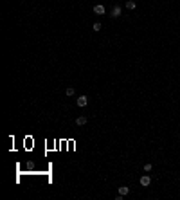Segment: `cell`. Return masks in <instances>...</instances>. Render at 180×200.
Listing matches in <instances>:
<instances>
[{
    "instance_id": "1",
    "label": "cell",
    "mask_w": 180,
    "mask_h": 200,
    "mask_svg": "<svg viewBox=\"0 0 180 200\" xmlns=\"http://www.w3.org/2000/svg\"><path fill=\"white\" fill-rule=\"evenodd\" d=\"M76 105H78V106H87V105H88V97H87V96H79V97L76 99Z\"/></svg>"
},
{
    "instance_id": "2",
    "label": "cell",
    "mask_w": 180,
    "mask_h": 200,
    "mask_svg": "<svg viewBox=\"0 0 180 200\" xmlns=\"http://www.w3.org/2000/svg\"><path fill=\"white\" fill-rule=\"evenodd\" d=\"M151 184V179H150V175H142L140 177V186H144V188H148Z\"/></svg>"
},
{
    "instance_id": "3",
    "label": "cell",
    "mask_w": 180,
    "mask_h": 200,
    "mask_svg": "<svg viewBox=\"0 0 180 200\" xmlns=\"http://www.w3.org/2000/svg\"><path fill=\"white\" fill-rule=\"evenodd\" d=\"M121 15H122V7H121V6H115V7L112 9V16H113V18H119Z\"/></svg>"
},
{
    "instance_id": "4",
    "label": "cell",
    "mask_w": 180,
    "mask_h": 200,
    "mask_svg": "<svg viewBox=\"0 0 180 200\" xmlns=\"http://www.w3.org/2000/svg\"><path fill=\"white\" fill-rule=\"evenodd\" d=\"M105 6H103V4H96V6H94V13H96V15H105Z\"/></svg>"
},
{
    "instance_id": "5",
    "label": "cell",
    "mask_w": 180,
    "mask_h": 200,
    "mask_svg": "<svg viewBox=\"0 0 180 200\" xmlns=\"http://www.w3.org/2000/svg\"><path fill=\"white\" fill-rule=\"evenodd\" d=\"M76 124H78V126H85V124H87V117H85V115H79V117L76 119Z\"/></svg>"
},
{
    "instance_id": "6",
    "label": "cell",
    "mask_w": 180,
    "mask_h": 200,
    "mask_svg": "<svg viewBox=\"0 0 180 200\" xmlns=\"http://www.w3.org/2000/svg\"><path fill=\"white\" fill-rule=\"evenodd\" d=\"M128 193H130V188H126V186H121L119 188V195L124 197V195H128Z\"/></svg>"
},
{
    "instance_id": "7",
    "label": "cell",
    "mask_w": 180,
    "mask_h": 200,
    "mask_svg": "<svg viewBox=\"0 0 180 200\" xmlns=\"http://www.w3.org/2000/svg\"><path fill=\"white\" fill-rule=\"evenodd\" d=\"M74 94H76V90H74V87H69V89L65 90V96H67V97H70V96H74Z\"/></svg>"
},
{
    "instance_id": "8",
    "label": "cell",
    "mask_w": 180,
    "mask_h": 200,
    "mask_svg": "<svg viewBox=\"0 0 180 200\" xmlns=\"http://www.w3.org/2000/svg\"><path fill=\"white\" fill-rule=\"evenodd\" d=\"M126 9H135V2L133 0H128L126 2Z\"/></svg>"
},
{
    "instance_id": "9",
    "label": "cell",
    "mask_w": 180,
    "mask_h": 200,
    "mask_svg": "<svg viewBox=\"0 0 180 200\" xmlns=\"http://www.w3.org/2000/svg\"><path fill=\"white\" fill-rule=\"evenodd\" d=\"M92 29L96 31V32H97V31H101V24H99V22H96V24L92 25Z\"/></svg>"
},
{
    "instance_id": "10",
    "label": "cell",
    "mask_w": 180,
    "mask_h": 200,
    "mask_svg": "<svg viewBox=\"0 0 180 200\" xmlns=\"http://www.w3.org/2000/svg\"><path fill=\"white\" fill-rule=\"evenodd\" d=\"M151 168H153L151 164H144V171H151Z\"/></svg>"
}]
</instances>
